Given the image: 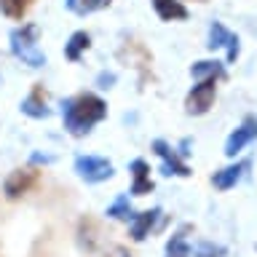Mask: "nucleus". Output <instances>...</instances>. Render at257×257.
Wrapping results in <instances>:
<instances>
[{"label": "nucleus", "instance_id": "393cba45", "mask_svg": "<svg viewBox=\"0 0 257 257\" xmlns=\"http://www.w3.org/2000/svg\"><path fill=\"white\" fill-rule=\"evenodd\" d=\"M32 161H35V164H40V161H43V164H51V156H40V153H35Z\"/></svg>", "mask_w": 257, "mask_h": 257}, {"label": "nucleus", "instance_id": "5701e85b", "mask_svg": "<svg viewBox=\"0 0 257 257\" xmlns=\"http://www.w3.org/2000/svg\"><path fill=\"white\" fill-rule=\"evenodd\" d=\"M238 56H241V40H238V35H233L228 43V62H236Z\"/></svg>", "mask_w": 257, "mask_h": 257}, {"label": "nucleus", "instance_id": "4be33fe9", "mask_svg": "<svg viewBox=\"0 0 257 257\" xmlns=\"http://www.w3.org/2000/svg\"><path fill=\"white\" fill-rule=\"evenodd\" d=\"M115 72H99V75H96V86L99 88H112L115 86Z\"/></svg>", "mask_w": 257, "mask_h": 257}, {"label": "nucleus", "instance_id": "f3484780", "mask_svg": "<svg viewBox=\"0 0 257 257\" xmlns=\"http://www.w3.org/2000/svg\"><path fill=\"white\" fill-rule=\"evenodd\" d=\"M230 38H233V32L225 27L222 22H212L209 24V38H206V48H228L230 43Z\"/></svg>", "mask_w": 257, "mask_h": 257}, {"label": "nucleus", "instance_id": "4468645a", "mask_svg": "<svg viewBox=\"0 0 257 257\" xmlns=\"http://www.w3.org/2000/svg\"><path fill=\"white\" fill-rule=\"evenodd\" d=\"M190 75L193 80H222L225 78V64L217 62V59H201V62H193L190 64Z\"/></svg>", "mask_w": 257, "mask_h": 257}, {"label": "nucleus", "instance_id": "f03ea898", "mask_svg": "<svg viewBox=\"0 0 257 257\" xmlns=\"http://www.w3.org/2000/svg\"><path fill=\"white\" fill-rule=\"evenodd\" d=\"M38 35H40L38 24H22V27L11 30V35H8L11 54L16 59H22L27 67H43L46 64V54L38 48Z\"/></svg>", "mask_w": 257, "mask_h": 257}, {"label": "nucleus", "instance_id": "7ed1b4c3", "mask_svg": "<svg viewBox=\"0 0 257 257\" xmlns=\"http://www.w3.org/2000/svg\"><path fill=\"white\" fill-rule=\"evenodd\" d=\"M217 96V80H196V86L190 88V94L185 96V112L188 115H206L214 104Z\"/></svg>", "mask_w": 257, "mask_h": 257}, {"label": "nucleus", "instance_id": "20e7f679", "mask_svg": "<svg viewBox=\"0 0 257 257\" xmlns=\"http://www.w3.org/2000/svg\"><path fill=\"white\" fill-rule=\"evenodd\" d=\"M38 182H40V172H38V169H32V166L14 169V172L6 177V182H3V193H6L8 201H16V198L27 196Z\"/></svg>", "mask_w": 257, "mask_h": 257}, {"label": "nucleus", "instance_id": "a211bd4d", "mask_svg": "<svg viewBox=\"0 0 257 257\" xmlns=\"http://www.w3.org/2000/svg\"><path fill=\"white\" fill-rule=\"evenodd\" d=\"M107 217L110 220H126V222H132V201H128V196H118L112 204L107 206Z\"/></svg>", "mask_w": 257, "mask_h": 257}, {"label": "nucleus", "instance_id": "39448f33", "mask_svg": "<svg viewBox=\"0 0 257 257\" xmlns=\"http://www.w3.org/2000/svg\"><path fill=\"white\" fill-rule=\"evenodd\" d=\"M75 172H78L80 180L96 185V182L110 180V177L115 174V169H112V164L102 156H78L75 158Z\"/></svg>", "mask_w": 257, "mask_h": 257}, {"label": "nucleus", "instance_id": "dca6fc26", "mask_svg": "<svg viewBox=\"0 0 257 257\" xmlns=\"http://www.w3.org/2000/svg\"><path fill=\"white\" fill-rule=\"evenodd\" d=\"M88 46H91V38H88V32H83V30L72 32L70 40L64 43V59L78 62L80 56H83V51H88Z\"/></svg>", "mask_w": 257, "mask_h": 257}, {"label": "nucleus", "instance_id": "6e6552de", "mask_svg": "<svg viewBox=\"0 0 257 257\" xmlns=\"http://www.w3.org/2000/svg\"><path fill=\"white\" fill-rule=\"evenodd\" d=\"M257 140V115H246L241 123L230 132V137L225 140V156L236 158L246 145H252Z\"/></svg>", "mask_w": 257, "mask_h": 257}, {"label": "nucleus", "instance_id": "a878e982", "mask_svg": "<svg viewBox=\"0 0 257 257\" xmlns=\"http://www.w3.org/2000/svg\"><path fill=\"white\" fill-rule=\"evenodd\" d=\"M201 3H204V0H201Z\"/></svg>", "mask_w": 257, "mask_h": 257}, {"label": "nucleus", "instance_id": "b1692460", "mask_svg": "<svg viewBox=\"0 0 257 257\" xmlns=\"http://www.w3.org/2000/svg\"><path fill=\"white\" fill-rule=\"evenodd\" d=\"M99 257H132V254H128V249H123V246H110V249H104Z\"/></svg>", "mask_w": 257, "mask_h": 257}, {"label": "nucleus", "instance_id": "ddd939ff", "mask_svg": "<svg viewBox=\"0 0 257 257\" xmlns=\"http://www.w3.org/2000/svg\"><path fill=\"white\" fill-rule=\"evenodd\" d=\"M153 11L158 14L161 22H182L188 19V8H185L180 0H150Z\"/></svg>", "mask_w": 257, "mask_h": 257}, {"label": "nucleus", "instance_id": "f257e3e1", "mask_svg": "<svg viewBox=\"0 0 257 257\" xmlns=\"http://www.w3.org/2000/svg\"><path fill=\"white\" fill-rule=\"evenodd\" d=\"M104 118H107V102L96 94L86 91V94H78L72 99L62 102V120H64V128L72 137L88 134Z\"/></svg>", "mask_w": 257, "mask_h": 257}, {"label": "nucleus", "instance_id": "6ab92c4d", "mask_svg": "<svg viewBox=\"0 0 257 257\" xmlns=\"http://www.w3.org/2000/svg\"><path fill=\"white\" fill-rule=\"evenodd\" d=\"M112 0H67V8L70 11H75L80 16L86 14H94V11H102V8H107Z\"/></svg>", "mask_w": 257, "mask_h": 257}, {"label": "nucleus", "instance_id": "0eeeda50", "mask_svg": "<svg viewBox=\"0 0 257 257\" xmlns=\"http://www.w3.org/2000/svg\"><path fill=\"white\" fill-rule=\"evenodd\" d=\"M118 59L123 62L126 67H134L137 72H140V80H145L150 75L153 56H150L148 48H145L142 43H137V40H126V43L118 48Z\"/></svg>", "mask_w": 257, "mask_h": 257}, {"label": "nucleus", "instance_id": "9d476101", "mask_svg": "<svg viewBox=\"0 0 257 257\" xmlns=\"http://www.w3.org/2000/svg\"><path fill=\"white\" fill-rule=\"evenodd\" d=\"M246 169H249V161H238V164H230V166H222V169H217V172L212 174V185L217 190H233L236 185L244 180V174H246Z\"/></svg>", "mask_w": 257, "mask_h": 257}, {"label": "nucleus", "instance_id": "412c9836", "mask_svg": "<svg viewBox=\"0 0 257 257\" xmlns=\"http://www.w3.org/2000/svg\"><path fill=\"white\" fill-rule=\"evenodd\" d=\"M30 6H32V0H0V11L8 19H22Z\"/></svg>", "mask_w": 257, "mask_h": 257}, {"label": "nucleus", "instance_id": "aec40b11", "mask_svg": "<svg viewBox=\"0 0 257 257\" xmlns=\"http://www.w3.org/2000/svg\"><path fill=\"white\" fill-rule=\"evenodd\" d=\"M166 257H190V244L185 238V233H174L172 238L166 241Z\"/></svg>", "mask_w": 257, "mask_h": 257}, {"label": "nucleus", "instance_id": "1a4fd4ad", "mask_svg": "<svg viewBox=\"0 0 257 257\" xmlns=\"http://www.w3.org/2000/svg\"><path fill=\"white\" fill-rule=\"evenodd\" d=\"M164 225V212L161 209H145V212H137L128 222V236L132 241H145L153 230H158Z\"/></svg>", "mask_w": 257, "mask_h": 257}, {"label": "nucleus", "instance_id": "423d86ee", "mask_svg": "<svg viewBox=\"0 0 257 257\" xmlns=\"http://www.w3.org/2000/svg\"><path fill=\"white\" fill-rule=\"evenodd\" d=\"M153 153L164 161L161 164V174L166 177H190V166L182 161V156L177 153V148H172L166 140H153Z\"/></svg>", "mask_w": 257, "mask_h": 257}, {"label": "nucleus", "instance_id": "9b49d317", "mask_svg": "<svg viewBox=\"0 0 257 257\" xmlns=\"http://www.w3.org/2000/svg\"><path fill=\"white\" fill-rule=\"evenodd\" d=\"M128 172H132V193L134 196H148L153 193V180H150V164L145 158H134L128 164Z\"/></svg>", "mask_w": 257, "mask_h": 257}, {"label": "nucleus", "instance_id": "f8f14e48", "mask_svg": "<svg viewBox=\"0 0 257 257\" xmlns=\"http://www.w3.org/2000/svg\"><path fill=\"white\" fill-rule=\"evenodd\" d=\"M19 110H22L27 118H35V120H43V118L51 115V110H48V104H46V91H43V86H35V88H32V91L22 99Z\"/></svg>", "mask_w": 257, "mask_h": 257}, {"label": "nucleus", "instance_id": "2eb2a0df", "mask_svg": "<svg viewBox=\"0 0 257 257\" xmlns=\"http://www.w3.org/2000/svg\"><path fill=\"white\" fill-rule=\"evenodd\" d=\"M96 244H99V228H96V222L91 217H86L78 225V246L91 254V252H96Z\"/></svg>", "mask_w": 257, "mask_h": 257}]
</instances>
